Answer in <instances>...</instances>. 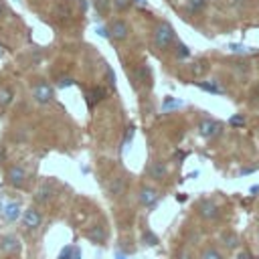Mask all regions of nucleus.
<instances>
[{"label":"nucleus","mask_w":259,"mask_h":259,"mask_svg":"<svg viewBox=\"0 0 259 259\" xmlns=\"http://www.w3.org/2000/svg\"><path fill=\"white\" fill-rule=\"evenodd\" d=\"M178 107H182V99H176V97H172V95H166L164 99H162V113H168V111H172V109H178Z\"/></svg>","instance_id":"nucleus-21"},{"label":"nucleus","mask_w":259,"mask_h":259,"mask_svg":"<svg viewBox=\"0 0 259 259\" xmlns=\"http://www.w3.org/2000/svg\"><path fill=\"white\" fill-rule=\"evenodd\" d=\"M152 40H154V49L156 51H170L174 40H176V32H174V26L166 20L158 22L156 28H154V34H152Z\"/></svg>","instance_id":"nucleus-1"},{"label":"nucleus","mask_w":259,"mask_h":259,"mask_svg":"<svg viewBox=\"0 0 259 259\" xmlns=\"http://www.w3.org/2000/svg\"><path fill=\"white\" fill-rule=\"evenodd\" d=\"M20 249H22V245H20L18 235H14V233H4V235H0V251H2L4 255H8V257L18 255Z\"/></svg>","instance_id":"nucleus-10"},{"label":"nucleus","mask_w":259,"mask_h":259,"mask_svg":"<svg viewBox=\"0 0 259 259\" xmlns=\"http://www.w3.org/2000/svg\"><path fill=\"white\" fill-rule=\"evenodd\" d=\"M55 14H57L59 18H69V16H71V8H69V4H59V6L55 8Z\"/></svg>","instance_id":"nucleus-30"},{"label":"nucleus","mask_w":259,"mask_h":259,"mask_svg":"<svg viewBox=\"0 0 259 259\" xmlns=\"http://www.w3.org/2000/svg\"><path fill=\"white\" fill-rule=\"evenodd\" d=\"M105 81H107L109 87H115V73L111 71L109 65H105Z\"/></svg>","instance_id":"nucleus-32"},{"label":"nucleus","mask_w":259,"mask_h":259,"mask_svg":"<svg viewBox=\"0 0 259 259\" xmlns=\"http://www.w3.org/2000/svg\"><path fill=\"white\" fill-rule=\"evenodd\" d=\"M196 212H198V217L204 219V221H217V219L221 217V208H219V204H217L214 200H210V198L200 200L198 206H196Z\"/></svg>","instance_id":"nucleus-11"},{"label":"nucleus","mask_w":259,"mask_h":259,"mask_svg":"<svg viewBox=\"0 0 259 259\" xmlns=\"http://www.w3.org/2000/svg\"><path fill=\"white\" fill-rule=\"evenodd\" d=\"M4 176H6V182L12 188H18L20 190V188H26V184H28V172L20 164H10L6 168V172H4Z\"/></svg>","instance_id":"nucleus-4"},{"label":"nucleus","mask_w":259,"mask_h":259,"mask_svg":"<svg viewBox=\"0 0 259 259\" xmlns=\"http://www.w3.org/2000/svg\"><path fill=\"white\" fill-rule=\"evenodd\" d=\"M174 57L178 59V61H182V59H188L190 57V49L182 42V40H174Z\"/></svg>","instance_id":"nucleus-24"},{"label":"nucleus","mask_w":259,"mask_h":259,"mask_svg":"<svg viewBox=\"0 0 259 259\" xmlns=\"http://www.w3.org/2000/svg\"><path fill=\"white\" fill-rule=\"evenodd\" d=\"M206 6V0H188V12L192 14H198L200 10H204Z\"/></svg>","instance_id":"nucleus-28"},{"label":"nucleus","mask_w":259,"mask_h":259,"mask_svg":"<svg viewBox=\"0 0 259 259\" xmlns=\"http://www.w3.org/2000/svg\"><path fill=\"white\" fill-rule=\"evenodd\" d=\"M57 259H81V249L77 245H67L61 249Z\"/></svg>","instance_id":"nucleus-20"},{"label":"nucleus","mask_w":259,"mask_h":259,"mask_svg":"<svg viewBox=\"0 0 259 259\" xmlns=\"http://www.w3.org/2000/svg\"><path fill=\"white\" fill-rule=\"evenodd\" d=\"M142 243H144L146 247H158L160 239H158V235H156L152 229H144V231H142Z\"/></svg>","instance_id":"nucleus-23"},{"label":"nucleus","mask_w":259,"mask_h":259,"mask_svg":"<svg viewBox=\"0 0 259 259\" xmlns=\"http://www.w3.org/2000/svg\"><path fill=\"white\" fill-rule=\"evenodd\" d=\"M196 130H198V136H200V138H204V140H214V138H219V136L223 134V123H221L219 119L204 117V119L198 121Z\"/></svg>","instance_id":"nucleus-6"},{"label":"nucleus","mask_w":259,"mask_h":259,"mask_svg":"<svg viewBox=\"0 0 259 259\" xmlns=\"http://www.w3.org/2000/svg\"><path fill=\"white\" fill-rule=\"evenodd\" d=\"M85 237L95 243V245H103L107 241V229L103 225H91L87 231H85Z\"/></svg>","instance_id":"nucleus-13"},{"label":"nucleus","mask_w":259,"mask_h":259,"mask_svg":"<svg viewBox=\"0 0 259 259\" xmlns=\"http://www.w3.org/2000/svg\"><path fill=\"white\" fill-rule=\"evenodd\" d=\"M101 99H105V89H103L101 85L91 87V91L87 93V103L93 105V103H97V101H101Z\"/></svg>","instance_id":"nucleus-22"},{"label":"nucleus","mask_w":259,"mask_h":259,"mask_svg":"<svg viewBox=\"0 0 259 259\" xmlns=\"http://www.w3.org/2000/svg\"><path fill=\"white\" fill-rule=\"evenodd\" d=\"M30 93H32V99H34L38 105H49V103L55 99V89H53V85H51L47 79H36V81L32 83Z\"/></svg>","instance_id":"nucleus-3"},{"label":"nucleus","mask_w":259,"mask_h":259,"mask_svg":"<svg viewBox=\"0 0 259 259\" xmlns=\"http://www.w3.org/2000/svg\"><path fill=\"white\" fill-rule=\"evenodd\" d=\"M160 196H162V192H160L158 188L150 186V184H144V186L140 188V192H138V200H140V204H142L144 208H154V206L158 204Z\"/></svg>","instance_id":"nucleus-8"},{"label":"nucleus","mask_w":259,"mask_h":259,"mask_svg":"<svg viewBox=\"0 0 259 259\" xmlns=\"http://www.w3.org/2000/svg\"><path fill=\"white\" fill-rule=\"evenodd\" d=\"M194 85L200 89V91H206L210 95H225V87H221L219 81H194Z\"/></svg>","instance_id":"nucleus-16"},{"label":"nucleus","mask_w":259,"mask_h":259,"mask_svg":"<svg viewBox=\"0 0 259 259\" xmlns=\"http://www.w3.org/2000/svg\"><path fill=\"white\" fill-rule=\"evenodd\" d=\"M115 259H127V255L121 253V251H117V253H115Z\"/></svg>","instance_id":"nucleus-38"},{"label":"nucleus","mask_w":259,"mask_h":259,"mask_svg":"<svg viewBox=\"0 0 259 259\" xmlns=\"http://www.w3.org/2000/svg\"><path fill=\"white\" fill-rule=\"evenodd\" d=\"M227 49H229L233 55H247V53H249V47H245V45H237V42H231Z\"/></svg>","instance_id":"nucleus-29"},{"label":"nucleus","mask_w":259,"mask_h":259,"mask_svg":"<svg viewBox=\"0 0 259 259\" xmlns=\"http://www.w3.org/2000/svg\"><path fill=\"white\" fill-rule=\"evenodd\" d=\"M105 190H107V194H109L111 198H121V196L125 194V178H121V176L111 178V180L107 182Z\"/></svg>","instance_id":"nucleus-14"},{"label":"nucleus","mask_w":259,"mask_h":259,"mask_svg":"<svg viewBox=\"0 0 259 259\" xmlns=\"http://www.w3.org/2000/svg\"><path fill=\"white\" fill-rule=\"evenodd\" d=\"M174 259H194V255L190 253V249H180Z\"/></svg>","instance_id":"nucleus-35"},{"label":"nucleus","mask_w":259,"mask_h":259,"mask_svg":"<svg viewBox=\"0 0 259 259\" xmlns=\"http://www.w3.org/2000/svg\"><path fill=\"white\" fill-rule=\"evenodd\" d=\"M198 259H225V253L217 245H204Z\"/></svg>","instance_id":"nucleus-18"},{"label":"nucleus","mask_w":259,"mask_h":259,"mask_svg":"<svg viewBox=\"0 0 259 259\" xmlns=\"http://www.w3.org/2000/svg\"><path fill=\"white\" fill-rule=\"evenodd\" d=\"M166 176H168L166 164H162V162H158V160L150 162V166H148V178H152V180H162V178H166Z\"/></svg>","instance_id":"nucleus-17"},{"label":"nucleus","mask_w":259,"mask_h":259,"mask_svg":"<svg viewBox=\"0 0 259 259\" xmlns=\"http://www.w3.org/2000/svg\"><path fill=\"white\" fill-rule=\"evenodd\" d=\"M20 223H22V227H24L28 233H34V231H38V229L42 227V223H45V214H42V210H40L38 206L30 204V206H26V208L22 210V214H20Z\"/></svg>","instance_id":"nucleus-2"},{"label":"nucleus","mask_w":259,"mask_h":259,"mask_svg":"<svg viewBox=\"0 0 259 259\" xmlns=\"http://www.w3.org/2000/svg\"><path fill=\"white\" fill-rule=\"evenodd\" d=\"M253 170H255V168H243V170H241V174H251Z\"/></svg>","instance_id":"nucleus-39"},{"label":"nucleus","mask_w":259,"mask_h":259,"mask_svg":"<svg viewBox=\"0 0 259 259\" xmlns=\"http://www.w3.org/2000/svg\"><path fill=\"white\" fill-rule=\"evenodd\" d=\"M237 259H253V255H251V251H249V249H243V251H239V253H237Z\"/></svg>","instance_id":"nucleus-36"},{"label":"nucleus","mask_w":259,"mask_h":259,"mask_svg":"<svg viewBox=\"0 0 259 259\" xmlns=\"http://www.w3.org/2000/svg\"><path fill=\"white\" fill-rule=\"evenodd\" d=\"M176 200H180V202H184V200H186V196H184V194H180V196L176 194Z\"/></svg>","instance_id":"nucleus-41"},{"label":"nucleus","mask_w":259,"mask_h":259,"mask_svg":"<svg viewBox=\"0 0 259 259\" xmlns=\"http://www.w3.org/2000/svg\"><path fill=\"white\" fill-rule=\"evenodd\" d=\"M231 127H243L245 123H247V119H245V115L243 113H235V115H231L229 117V121H227Z\"/></svg>","instance_id":"nucleus-27"},{"label":"nucleus","mask_w":259,"mask_h":259,"mask_svg":"<svg viewBox=\"0 0 259 259\" xmlns=\"http://www.w3.org/2000/svg\"><path fill=\"white\" fill-rule=\"evenodd\" d=\"M136 4H140V6H148V0H134Z\"/></svg>","instance_id":"nucleus-40"},{"label":"nucleus","mask_w":259,"mask_h":259,"mask_svg":"<svg viewBox=\"0 0 259 259\" xmlns=\"http://www.w3.org/2000/svg\"><path fill=\"white\" fill-rule=\"evenodd\" d=\"M204 69H206V65H204V61H202V59H200V61H196V63L192 65V73H194V75H200Z\"/></svg>","instance_id":"nucleus-33"},{"label":"nucleus","mask_w":259,"mask_h":259,"mask_svg":"<svg viewBox=\"0 0 259 259\" xmlns=\"http://www.w3.org/2000/svg\"><path fill=\"white\" fill-rule=\"evenodd\" d=\"M221 243H223V247L227 251H235V249L241 247V237L233 229H227V231L221 233Z\"/></svg>","instance_id":"nucleus-15"},{"label":"nucleus","mask_w":259,"mask_h":259,"mask_svg":"<svg viewBox=\"0 0 259 259\" xmlns=\"http://www.w3.org/2000/svg\"><path fill=\"white\" fill-rule=\"evenodd\" d=\"M107 34L111 40H125L130 36V24L123 18H113L107 24Z\"/></svg>","instance_id":"nucleus-9"},{"label":"nucleus","mask_w":259,"mask_h":259,"mask_svg":"<svg viewBox=\"0 0 259 259\" xmlns=\"http://www.w3.org/2000/svg\"><path fill=\"white\" fill-rule=\"evenodd\" d=\"M12 97H14V91L6 85H0V111L8 109V105L12 103Z\"/></svg>","instance_id":"nucleus-19"},{"label":"nucleus","mask_w":259,"mask_h":259,"mask_svg":"<svg viewBox=\"0 0 259 259\" xmlns=\"http://www.w3.org/2000/svg\"><path fill=\"white\" fill-rule=\"evenodd\" d=\"M20 214H22L20 200H16V198H4L0 202V217L4 219V223L12 225V223H16L20 219Z\"/></svg>","instance_id":"nucleus-5"},{"label":"nucleus","mask_w":259,"mask_h":259,"mask_svg":"<svg viewBox=\"0 0 259 259\" xmlns=\"http://www.w3.org/2000/svg\"><path fill=\"white\" fill-rule=\"evenodd\" d=\"M93 2V6H95V10H97V14H105L107 12V6H109V0H91Z\"/></svg>","instance_id":"nucleus-31"},{"label":"nucleus","mask_w":259,"mask_h":259,"mask_svg":"<svg viewBox=\"0 0 259 259\" xmlns=\"http://www.w3.org/2000/svg\"><path fill=\"white\" fill-rule=\"evenodd\" d=\"M73 85V79L71 77H61L59 81H57V87L59 89H65V87H71Z\"/></svg>","instance_id":"nucleus-34"},{"label":"nucleus","mask_w":259,"mask_h":259,"mask_svg":"<svg viewBox=\"0 0 259 259\" xmlns=\"http://www.w3.org/2000/svg\"><path fill=\"white\" fill-rule=\"evenodd\" d=\"M134 134H136V127H134V125H127L125 134H123V140H121V146H119V152H123V150L127 148V144H132Z\"/></svg>","instance_id":"nucleus-26"},{"label":"nucleus","mask_w":259,"mask_h":259,"mask_svg":"<svg viewBox=\"0 0 259 259\" xmlns=\"http://www.w3.org/2000/svg\"><path fill=\"white\" fill-rule=\"evenodd\" d=\"M55 194H57L55 182H53V180H42L40 186H38L36 192H34V206H45V204H49V202L55 198Z\"/></svg>","instance_id":"nucleus-7"},{"label":"nucleus","mask_w":259,"mask_h":259,"mask_svg":"<svg viewBox=\"0 0 259 259\" xmlns=\"http://www.w3.org/2000/svg\"><path fill=\"white\" fill-rule=\"evenodd\" d=\"M138 85H142V87H146V89H152V85H154L152 69H150L148 63L136 67V73H134V87H138Z\"/></svg>","instance_id":"nucleus-12"},{"label":"nucleus","mask_w":259,"mask_h":259,"mask_svg":"<svg viewBox=\"0 0 259 259\" xmlns=\"http://www.w3.org/2000/svg\"><path fill=\"white\" fill-rule=\"evenodd\" d=\"M2 162H4V150L0 148V164H2Z\"/></svg>","instance_id":"nucleus-42"},{"label":"nucleus","mask_w":259,"mask_h":259,"mask_svg":"<svg viewBox=\"0 0 259 259\" xmlns=\"http://www.w3.org/2000/svg\"><path fill=\"white\" fill-rule=\"evenodd\" d=\"M4 14H6V6H4V2L0 0V20L4 18Z\"/></svg>","instance_id":"nucleus-37"},{"label":"nucleus","mask_w":259,"mask_h":259,"mask_svg":"<svg viewBox=\"0 0 259 259\" xmlns=\"http://www.w3.org/2000/svg\"><path fill=\"white\" fill-rule=\"evenodd\" d=\"M109 4L113 6V10H117V12H125V10L132 8L134 0H109Z\"/></svg>","instance_id":"nucleus-25"}]
</instances>
